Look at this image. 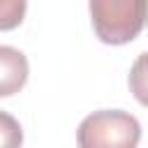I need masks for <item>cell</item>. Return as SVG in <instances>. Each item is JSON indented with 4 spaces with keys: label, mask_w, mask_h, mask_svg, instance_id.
<instances>
[{
    "label": "cell",
    "mask_w": 148,
    "mask_h": 148,
    "mask_svg": "<svg viewBox=\"0 0 148 148\" xmlns=\"http://www.w3.org/2000/svg\"><path fill=\"white\" fill-rule=\"evenodd\" d=\"M28 58L14 46H0V97L16 95L28 81Z\"/></svg>",
    "instance_id": "3"
},
{
    "label": "cell",
    "mask_w": 148,
    "mask_h": 148,
    "mask_svg": "<svg viewBox=\"0 0 148 148\" xmlns=\"http://www.w3.org/2000/svg\"><path fill=\"white\" fill-rule=\"evenodd\" d=\"M99 42L120 46L139 37L148 23V0H88Z\"/></svg>",
    "instance_id": "1"
},
{
    "label": "cell",
    "mask_w": 148,
    "mask_h": 148,
    "mask_svg": "<svg viewBox=\"0 0 148 148\" xmlns=\"http://www.w3.org/2000/svg\"><path fill=\"white\" fill-rule=\"evenodd\" d=\"M23 143V130L18 120L5 111H0V148H14Z\"/></svg>",
    "instance_id": "6"
},
{
    "label": "cell",
    "mask_w": 148,
    "mask_h": 148,
    "mask_svg": "<svg viewBox=\"0 0 148 148\" xmlns=\"http://www.w3.org/2000/svg\"><path fill=\"white\" fill-rule=\"evenodd\" d=\"M141 139L139 120L120 109H102L86 116L76 130L81 148H134Z\"/></svg>",
    "instance_id": "2"
},
{
    "label": "cell",
    "mask_w": 148,
    "mask_h": 148,
    "mask_svg": "<svg viewBox=\"0 0 148 148\" xmlns=\"http://www.w3.org/2000/svg\"><path fill=\"white\" fill-rule=\"evenodd\" d=\"M130 90L134 99L148 109V51L141 53L130 69Z\"/></svg>",
    "instance_id": "4"
},
{
    "label": "cell",
    "mask_w": 148,
    "mask_h": 148,
    "mask_svg": "<svg viewBox=\"0 0 148 148\" xmlns=\"http://www.w3.org/2000/svg\"><path fill=\"white\" fill-rule=\"evenodd\" d=\"M28 0H0V30H14L25 18Z\"/></svg>",
    "instance_id": "5"
}]
</instances>
